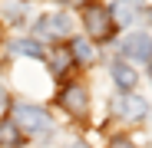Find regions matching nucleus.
Listing matches in <instances>:
<instances>
[{"mask_svg": "<svg viewBox=\"0 0 152 148\" xmlns=\"http://www.w3.org/2000/svg\"><path fill=\"white\" fill-rule=\"evenodd\" d=\"M83 23H86V33H89V40H109V36H113V30H116L113 13H109L106 7H99V4H89V7H86Z\"/></svg>", "mask_w": 152, "mask_h": 148, "instance_id": "nucleus-1", "label": "nucleus"}, {"mask_svg": "<svg viewBox=\"0 0 152 148\" xmlns=\"http://www.w3.org/2000/svg\"><path fill=\"white\" fill-rule=\"evenodd\" d=\"M13 122H17V129H27V132H50V115L43 112V109H37V105H30V102H20L17 109H13Z\"/></svg>", "mask_w": 152, "mask_h": 148, "instance_id": "nucleus-2", "label": "nucleus"}, {"mask_svg": "<svg viewBox=\"0 0 152 148\" xmlns=\"http://www.w3.org/2000/svg\"><path fill=\"white\" fill-rule=\"evenodd\" d=\"M113 112H116L119 118H126V122H139V118H145V115H149V102H145L142 95L119 92V95L113 99Z\"/></svg>", "mask_w": 152, "mask_h": 148, "instance_id": "nucleus-3", "label": "nucleus"}, {"mask_svg": "<svg viewBox=\"0 0 152 148\" xmlns=\"http://www.w3.org/2000/svg\"><path fill=\"white\" fill-rule=\"evenodd\" d=\"M60 102H63V109H66L73 118H86V115H89V92H86L83 86H66L63 95H60Z\"/></svg>", "mask_w": 152, "mask_h": 148, "instance_id": "nucleus-4", "label": "nucleus"}, {"mask_svg": "<svg viewBox=\"0 0 152 148\" xmlns=\"http://www.w3.org/2000/svg\"><path fill=\"white\" fill-rule=\"evenodd\" d=\"M73 30V20L66 13H46L40 23H37V36L43 40H53V36H66Z\"/></svg>", "mask_w": 152, "mask_h": 148, "instance_id": "nucleus-5", "label": "nucleus"}, {"mask_svg": "<svg viewBox=\"0 0 152 148\" xmlns=\"http://www.w3.org/2000/svg\"><path fill=\"white\" fill-rule=\"evenodd\" d=\"M122 53L139 59V63H149L152 59V36L149 33H129L122 40Z\"/></svg>", "mask_w": 152, "mask_h": 148, "instance_id": "nucleus-6", "label": "nucleus"}, {"mask_svg": "<svg viewBox=\"0 0 152 148\" xmlns=\"http://www.w3.org/2000/svg\"><path fill=\"white\" fill-rule=\"evenodd\" d=\"M0 145L4 148H20L23 145V132L17 129L13 118H0Z\"/></svg>", "mask_w": 152, "mask_h": 148, "instance_id": "nucleus-7", "label": "nucleus"}, {"mask_svg": "<svg viewBox=\"0 0 152 148\" xmlns=\"http://www.w3.org/2000/svg\"><path fill=\"white\" fill-rule=\"evenodd\" d=\"M113 79H116L126 92H129V89L136 86V69H129L126 63H113Z\"/></svg>", "mask_w": 152, "mask_h": 148, "instance_id": "nucleus-8", "label": "nucleus"}, {"mask_svg": "<svg viewBox=\"0 0 152 148\" xmlns=\"http://www.w3.org/2000/svg\"><path fill=\"white\" fill-rule=\"evenodd\" d=\"M69 53H73L76 59H80L83 66H89V63H93V56H96V49H93V43H89V40H73Z\"/></svg>", "mask_w": 152, "mask_h": 148, "instance_id": "nucleus-9", "label": "nucleus"}, {"mask_svg": "<svg viewBox=\"0 0 152 148\" xmlns=\"http://www.w3.org/2000/svg\"><path fill=\"white\" fill-rule=\"evenodd\" d=\"M10 53H23V56L40 59V56H43V49H40L37 40H13V43H10Z\"/></svg>", "mask_w": 152, "mask_h": 148, "instance_id": "nucleus-10", "label": "nucleus"}, {"mask_svg": "<svg viewBox=\"0 0 152 148\" xmlns=\"http://www.w3.org/2000/svg\"><path fill=\"white\" fill-rule=\"evenodd\" d=\"M50 63H53V72H56V76H63V72L69 69V63H73V53H69V49H53Z\"/></svg>", "mask_w": 152, "mask_h": 148, "instance_id": "nucleus-11", "label": "nucleus"}, {"mask_svg": "<svg viewBox=\"0 0 152 148\" xmlns=\"http://www.w3.org/2000/svg\"><path fill=\"white\" fill-rule=\"evenodd\" d=\"M109 13H113V23H119V27H126V23H132V17H136V10H132V7H126V4L113 7Z\"/></svg>", "mask_w": 152, "mask_h": 148, "instance_id": "nucleus-12", "label": "nucleus"}, {"mask_svg": "<svg viewBox=\"0 0 152 148\" xmlns=\"http://www.w3.org/2000/svg\"><path fill=\"white\" fill-rule=\"evenodd\" d=\"M109 148H136L129 138H116V142H109Z\"/></svg>", "mask_w": 152, "mask_h": 148, "instance_id": "nucleus-13", "label": "nucleus"}, {"mask_svg": "<svg viewBox=\"0 0 152 148\" xmlns=\"http://www.w3.org/2000/svg\"><path fill=\"white\" fill-rule=\"evenodd\" d=\"M7 17L10 20H20V4H7Z\"/></svg>", "mask_w": 152, "mask_h": 148, "instance_id": "nucleus-14", "label": "nucleus"}, {"mask_svg": "<svg viewBox=\"0 0 152 148\" xmlns=\"http://www.w3.org/2000/svg\"><path fill=\"white\" fill-rule=\"evenodd\" d=\"M66 148H89V145H83V142H69Z\"/></svg>", "mask_w": 152, "mask_h": 148, "instance_id": "nucleus-15", "label": "nucleus"}, {"mask_svg": "<svg viewBox=\"0 0 152 148\" xmlns=\"http://www.w3.org/2000/svg\"><path fill=\"white\" fill-rule=\"evenodd\" d=\"M0 105H7V92L4 89H0Z\"/></svg>", "mask_w": 152, "mask_h": 148, "instance_id": "nucleus-16", "label": "nucleus"}, {"mask_svg": "<svg viewBox=\"0 0 152 148\" xmlns=\"http://www.w3.org/2000/svg\"><path fill=\"white\" fill-rule=\"evenodd\" d=\"M66 4H73V7H80V4H86V0H66Z\"/></svg>", "mask_w": 152, "mask_h": 148, "instance_id": "nucleus-17", "label": "nucleus"}, {"mask_svg": "<svg viewBox=\"0 0 152 148\" xmlns=\"http://www.w3.org/2000/svg\"><path fill=\"white\" fill-rule=\"evenodd\" d=\"M149 63H152V59H149Z\"/></svg>", "mask_w": 152, "mask_h": 148, "instance_id": "nucleus-18", "label": "nucleus"}]
</instances>
